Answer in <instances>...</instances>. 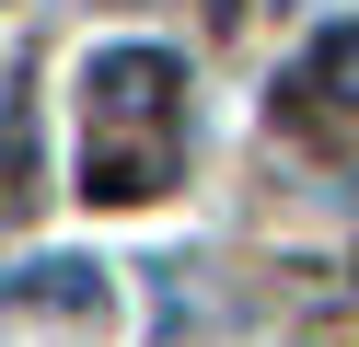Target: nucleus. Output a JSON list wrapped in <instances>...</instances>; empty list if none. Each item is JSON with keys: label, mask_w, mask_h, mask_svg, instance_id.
I'll use <instances>...</instances> for the list:
<instances>
[{"label": "nucleus", "mask_w": 359, "mask_h": 347, "mask_svg": "<svg viewBox=\"0 0 359 347\" xmlns=\"http://www.w3.org/2000/svg\"><path fill=\"white\" fill-rule=\"evenodd\" d=\"M174 93H186V58L174 46H93L81 58L93 139H174Z\"/></svg>", "instance_id": "obj_1"}, {"label": "nucleus", "mask_w": 359, "mask_h": 347, "mask_svg": "<svg viewBox=\"0 0 359 347\" xmlns=\"http://www.w3.org/2000/svg\"><path fill=\"white\" fill-rule=\"evenodd\" d=\"M0 301H24V313H104V266H81V254H24V266L0 278Z\"/></svg>", "instance_id": "obj_2"}, {"label": "nucleus", "mask_w": 359, "mask_h": 347, "mask_svg": "<svg viewBox=\"0 0 359 347\" xmlns=\"http://www.w3.org/2000/svg\"><path fill=\"white\" fill-rule=\"evenodd\" d=\"M290 93H302V104H325V116H359V12H348V23H325V35L302 46Z\"/></svg>", "instance_id": "obj_3"}, {"label": "nucleus", "mask_w": 359, "mask_h": 347, "mask_svg": "<svg viewBox=\"0 0 359 347\" xmlns=\"http://www.w3.org/2000/svg\"><path fill=\"white\" fill-rule=\"evenodd\" d=\"M24 185H35V116L0 104V197H24Z\"/></svg>", "instance_id": "obj_4"}]
</instances>
